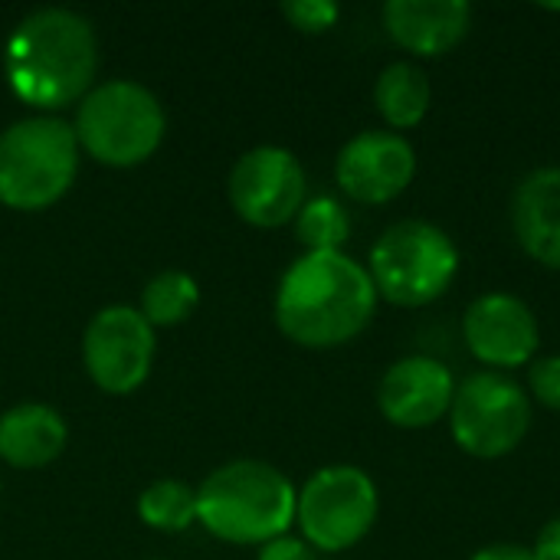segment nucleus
<instances>
[{
    "label": "nucleus",
    "instance_id": "f257e3e1",
    "mask_svg": "<svg viewBox=\"0 0 560 560\" xmlns=\"http://www.w3.org/2000/svg\"><path fill=\"white\" fill-rule=\"evenodd\" d=\"M377 312V289L368 266L348 253L299 256L276 289L279 331L312 351L354 341Z\"/></svg>",
    "mask_w": 560,
    "mask_h": 560
},
{
    "label": "nucleus",
    "instance_id": "f03ea898",
    "mask_svg": "<svg viewBox=\"0 0 560 560\" xmlns=\"http://www.w3.org/2000/svg\"><path fill=\"white\" fill-rule=\"evenodd\" d=\"M98 39L92 23L66 7L26 13L3 52V75L16 98L36 108H62L92 89Z\"/></svg>",
    "mask_w": 560,
    "mask_h": 560
},
{
    "label": "nucleus",
    "instance_id": "7ed1b4c3",
    "mask_svg": "<svg viewBox=\"0 0 560 560\" xmlns=\"http://www.w3.org/2000/svg\"><path fill=\"white\" fill-rule=\"evenodd\" d=\"M295 486L269 463L236 459L197 489V522L230 545H266L295 525Z\"/></svg>",
    "mask_w": 560,
    "mask_h": 560
},
{
    "label": "nucleus",
    "instance_id": "20e7f679",
    "mask_svg": "<svg viewBox=\"0 0 560 560\" xmlns=\"http://www.w3.org/2000/svg\"><path fill=\"white\" fill-rule=\"evenodd\" d=\"M463 253L453 236L430 220L390 223L368 256V276L377 299L397 308H427L459 279Z\"/></svg>",
    "mask_w": 560,
    "mask_h": 560
},
{
    "label": "nucleus",
    "instance_id": "39448f33",
    "mask_svg": "<svg viewBox=\"0 0 560 560\" xmlns=\"http://www.w3.org/2000/svg\"><path fill=\"white\" fill-rule=\"evenodd\" d=\"M164 108L158 95L135 79H108L92 85L75 112L79 148L108 167H135L164 141Z\"/></svg>",
    "mask_w": 560,
    "mask_h": 560
},
{
    "label": "nucleus",
    "instance_id": "423d86ee",
    "mask_svg": "<svg viewBox=\"0 0 560 560\" xmlns=\"http://www.w3.org/2000/svg\"><path fill=\"white\" fill-rule=\"evenodd\" d=\"M79 174V141L69 121L33 115L0 131V203L10 210L52 207Z\"/></svg>",
    "mask_w": 560,
    "mask_h": 560
},
{
    "label": "nucleus",
    "instance_id": "0eeeda50",
    "mask_svg": "<svg viewBox=\"0 0 560 560\" xmlns=\"http://www.w3.org/2000/svg\"><path fill=\"white\" fill-rule=\"evenodd\" d=\"M535 404L528 390L499 371H476L456 384L450 407V436L472 459H505L532 433Z\"/></svg>",
    "mask_w": 560,
    "mask_h": 560
},
{
    "label": "nucleus",
    "instance_id": "6e6552de",
    "mask_svg": "<svg viewBox=\"0 0 560 560\" xmlns=\"http://www.w3.org/2000/svg\"><path fill=\"white\" fill-rule=\"evenodd\" d=\"M381 515V492L361 466H325L299 492L295 522L302 538L325 555L361 545Z\"/></svg>",
    "mask_w": 560,
    "mask_h": 560
},
{
    "label": "nucleus",
    "instance_id": "1a4fd4ad",
    "mask_svg": "<svg viewBox=\"0 0 560 560\" xmlns=\"http://www.w3.org/2000/svg\"><path fill=\"white\" fill-rule=\"evenodd\" d=\"M226 190L233 210L259 230L285 226L308 200L302 161L279 144H259L246 151L233 164Z\"/></svg>",
    "mask_w": 560,
    "mask_h": 560
},
{
    "label": "nucleus",
    "instance_id": "9d476101",
    "mask_svg": "<svg viewBox=\"0 0 560 560\" xmlns=\"http://www.w3.org/2000/svg\"><path fill=\"white\" fill-rule=\"evenodd\" d=\"M82 361L89 377L105 394L138 390L154 364V328L131 305H108L95 312L82 338Z\"/></svg>",
    "mask_w": 560,
    "mask_h": 560
},
{
    "label": "nucleus",
    "instance_id": "9b49d317",
    "mask_svg": "<svg viewBox=\"0 0 560 560\" xmlns=\"http://www.w3.org/2000/svg\"><path fill=\"white\" fill-rule=\"evenodd\" d=\"M463 341L486 371L512 374L538 358L541 325L525 299L512 292H482L463 315Z\"/></svg>",
    "mask_w": 560,
    "mask_h": 560
},
{
    "label": "nucleus",
    "instance_id": "f8f14e48",
    "mask_svg": "<svg viewBox=\"0 0 560 560\" xmlns=\"http://www.w3.org/2000/svg\"><path fill=\"white\" fill-rule=\"evenodd\" d=\"M417 177V151L397 131L368 128L345 141L335 158L338 187L364 207L397 200Z\"/></svg>",
    "mask_w": 560,
    "mask_h": 560
},
{
    "label": "nucleus",
    "instance_id": "ddd939ff",
    "mask_svg": "<svg viewBox=\"0 0 560 560\" xmlns=\"http://www.w3.org/2000/svg\"><path fill=\"white\" fill-rule=\"evenodd\" d=\"M456 397L453 371L430 354L394 361L377 384V410L397 430H430L450 417Z\"/></svg>",
    "mask_w": 560,
    "mask_h": 560
},
{
    "label": "nucleus",
    "instance_id": "4468645a",
    "mask_svg": "<svg viewBox=\"0 0 560 560\" xmlns=\"http://www.w3.org/2000/svg\"><path fill=\"white\" fill-rule=\"evenodd\" d=\"M387 36L417 59H443L472 30L466 0H387L381 7Z\"/></svg>",
    "mask_w": 560,
    "mask_h": 560
},
{
    "label": "nucleus",
    "instance_id": "2eb2a0df",
    "mask_svg": "<svg viewBox=\"0 0 560 560\" xmlns=\"http://www.w3.org/2000/svg\"><path fill=\"white\" fill-rule=\"evenodd\" d=\"M512 230L528 259L560 272V167L528 171L512 194Z\"/></svg>",
    "mask_w": 560,
    "mask_h": 560
},
{
    "label": "nucleus",
    "instance_id": "dca6fc26",
    "mask_svg": "<svg viewBox=\"0 0 560 560\" xmlns=\"http://www.w3.org/2000/svg\"><path fill=\"white\" fill-rule=\"evenodd\" d=\"M69 430L46 404H16L0 417V459L16 469H43L66 450Z\"/></svg>",
    "mask_w": 560,
    "mask_h": 560
},
{
    "label": "nucleus",
    "instance_id": "f3484780",
    "mask_svg": "<svg viewBox=\"0 0 560 560\" xmlns=\"http://www.w3.org/2000/svg\"><path fill=\"white\" fill-rule=\"evenodd\" d=\"M374 108L387 131H410L423 125L433 108V82L427 69L413 59H397L381 69L374 82Z\"/></svg>",
    "mask_w": 560,
    "mask_h": 560
},
{
    "label": "nucleus",
    "instance_id": "a211bd4d",
    "mask_svg": "<svg viewBox=\"0 0 560 560\" xmlns=\"http://www.w3.org/2000/svg\"><path fill=\"white\" fill-rule=\"evenodd\" d=\"M197 302H200L197 279L180 269H167V272H158L144 285L141 315L148 318L151 328H167V325H180L184 318H190Z\"/></svg>",
    "mask_w": 560,
    "mask_h": 560
},
{
    "label": "nucleus",
    "instance_id": "6ab92c4d",
    "mask_svg": "<svg viewBox=\"0 0 560 560\" xmlns=\"http://www.w3.org/2000/svg\"><path fill=\"white\" fill-rule=\"evenodd\" d=\"M138 515L154 532H187L197 522V489L180 479H158L141 492Z\"/></svg>",
    "mask_w": 560,
    "mask_h": 560
},
{
    "label": "nucleus",
    "instance_id": "aec40b11",
    "mask_svg": "<svg viewBox=\"0 0 560 560\" xmlns=\"http://www.w3.org/2000/svg\"><path fill=\"white\" fill-rule=\"evenodd\" d=\"M295 236L305 253H341L351 236V217L335 197H312L295 213Z\"/></svg>",
    "mask_w": 560,
    "mask_h": 560
},
{
    "label": "nucleus",
    "instance_id": "412c9836",
    "mask_svg": "<svg viewBox=\"0 0 560 560\" xmlns=\"http://www.w3.org/2000/svg\"><path fill=\"white\" fill-rule=\"evenodd\" d=\"M282 16L302 33H328L338 23L341 7L335 0H285Z\"/></svg>",
    "mask_w": 560,
    "mask_h": 560
},
{
    "label": "nucleus",
    "instance_id": "4be33fe9",
    "mask_svg": "<svg viewBox=\"0 0 560 560\" xmlns=\"http://www.w3.org/2000/svg\"><path fill=\"white\" fill-rule=\"evenodd\" d=\"M528 397L532 404H541L545 410L560 413V354L535 358L528 368Z\"/></svg>",
    "mask_w": 560,
    "mask_h": 560
},
{
    "label": "nucleus",
    "instance_id": "5701e85b",
    "mask_svg": "<svg viewBox=\"0 0 560 560\" xmlns=\"http://www.w3.org/2000/svg\"><path fill=\"white\" fill-rule=\"evenodd\" d=\"M256 560H315V548H312L305 538L282 535V538L266 541Z\"/></svg>",
    "mask_w": 560,
    "mask_h": 560
},
{
    "label": "nucleus",
    "instance_id": "b1692460",
    "mask_svg": "<svg viewBox=\"0 0 560 560\" xmlns=\"http://www.w3.org/2000/svg\"><path fill=\"white\" fill-rule=\"evenodd\" d=\"M532 551H535V558L538 560H560V515L558 518H551V522L538 532Z\"/></svg>",
    "mask_w": 560,
    "mask_h": 560
},
{
    "label": "nucleus",
    "instance_id": "393cba45",
    "mask_svg": "<svg viewBox=\"0 0 560 560\" xmlns=\"http://www.w3.org/2000/svg\"><path fill=\"white\" fill-rule=\"evenodd\" d=\"M469 560H538L532 548L525 545H486Z\"/></svg>",
    "mask_w": 560,
    "mask_h": 560
}]
</instances>
